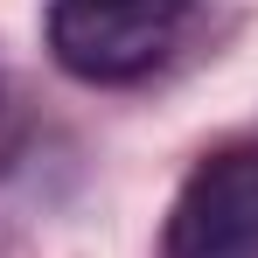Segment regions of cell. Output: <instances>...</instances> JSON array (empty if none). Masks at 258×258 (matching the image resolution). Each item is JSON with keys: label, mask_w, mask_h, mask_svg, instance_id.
Returning a JSON list of instances; mask_svg holds the SVG:
<instances>
[{"label": "cell", "mask_w": 258, "mask_h": 258, "mask_svg": "<svg viewBox=\"0 0 258 258\" xmlns=\"http://www.w3.org/2000/svg\"><path fill=\"white\" fill-rule=\"evenodd\" d=\"M21 140H28V126H21V105H14V91L0 84V181H7V168L21 161Z\"/></svg>", "instance_id": "3"}, {"label": "cell", "mask_w": 258, "mask_h": 258, "mask_svg": "<svg viewBox=\"0 0 258 258\" xmlns=\"http://www.w3.org/2000/svg\"><path fill=\"white\" fill-rule=\"evenodd\" d=\"M196 28V0H49V56L77 84H140Z\"/></svg>", "instance_id": "1"}, {"label": "cell", "mask_w": 258, "mask_h": 258, "mask_svg": "<svg viewBox=\"0 0 258 258\" xmlns=\"http://www.w3.org/2000/svg\"><path fill=\"white\" fill-rule=\"evenodd\" d=\"M161 258H258V147H223L174 188Z\"/></svg>", "instance_id": "2"}]
</instances>
